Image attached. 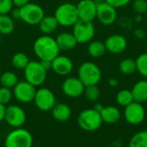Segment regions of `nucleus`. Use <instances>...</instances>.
Wrapping results in <instances>:
<instances>
[{"instance_id":"f257e3e1","label":"nucleus","mask_w":147,"mask_h":147,"mask_svg":"<svg viewBox=\"0 0 147 147\" xmlns=\"http://www.w3.org/2000/svg\"><path fill=\"white\" fill-rule=\"evenodd\" d=\"M33 49L35 55L40 60L53 61L60 52L56 40L48 35L38 37L34 42Z\"/></svg>"},{"instance_id":"f03ea898","label":"nucleus","mask_w":147,"mask_h":147,"mask_svg":"<svg viewBox=\"0 0 147 147\" xmlns=\"http://www.w3.org/2000/svg\"><path fill=\"white\" fill-rule=\"evenodd\" d=\"M78 77L85 87L97 85L102 80V70L96 63L84 62L78 69Z\"/></svg>"},{"instance_id":"7ed1b4c3","label":"nucleus","mask_w":147,"mask_h":147,"mask_svg":"<svg viewBox=\"0 0 147 147\" xmlns=\"http://www.w3.org/2000/svg\"><path fill=\"white\" fill-rule=\"evenodd\" d=\"M54 16L59 25L64 27L73 26L79 20L77 5L72 3H64L58 6L54 12Z\"/></svg>"},{"instance_id":"20e7f679","label":"nucleus","mask_w":147,"mask_h":147,"mask_svg":"<svg viewBox=\"0 0 147 147\" xmlns=\"http://www.w3.org/2000/svg\"><path fill=\"white\" fill-rule=\"evenodd\" d=\"M103 121L99 112L94 108H88L82 111L78 117V124L81 129L86 132H94L98 130Z\"/></svg>"},{"instance_id":"39448f33","label":"nucleus","mask_w":147,"mask_h":147,"mask_svg":"<svg viewBox=\"0 0 147 147\" xmlns=\"http://www.w3.org/2000/svg\"><path fill=\"white\" fill-rule=\"evenodd\" d=\"M23 74L25 81L36 88L45 82L47 71L43 68L40 61H29L23 69Z\"/></svg>"},{"instance_id":"423d86ee","label":"nucleus","mask_w":147,"mask_h":147,"mask_svg":"<svg viewBox=\"0 0 147 147\" xmlns=\"http://www.w3.org/2000/svg\"><path fill=\"white\" fill-rule=\"evenodd\" d=\"M32 134L26 129L18 127L11 131L4 141L5 147H32Z\"/></svg>"},{"instance_id":"0eeeda50","label":"nucleus","mask_w":147,"mask_h":147,"mask_svg":"<svg viewBox=\"0 0 147 147\" xmlns=\"http://www.w3.org/2000/svg\"><path fill=\"white\" fill-rule=\"evenodd\" d=\"M72 28V34L79 44L90 42L93 40L96 34V29L93 22L78 20Z\"/></svg>"},{"instance_id":"6e6552de","label":"nucleus","mask_w":147,"mask_h":147,"mask_svg":"<svg viewBox=\"0 0 147 147\" xmlns=\"http://www.w3.org/2000/svg\"><path fill=\"white\" fill-rule=\"evenodd\" d=\"M20 19L29 25H38L45 16L44 10L36 3H28L19 8Z\"/></svg>"},{"instance_id":"1a4fd4ad","label":"nucleus","mask_w":147,"mask_h":147,"mask_svg":"<svg viewBox=\"0 0 147 147\" xmlns=\"http://www.w3.org/2000/svg\"><path fill=\"white\" fill-rule=\"evenodd\" d=\"M33 101L34 102L36 107L43 112L51 111L57 103L54 94L47 88L37 89Z\"/></svg>"},{"instance_id":"9d476101","label":"nucleus","mask_w":147,"mask_h":147,"mask_svg":"<svg viewBox=\"0 0 147 147\" xmlns=\"http://www.w3.org/2000/svg\"><path fill=\"white\" fill-rule=\"evenodd\" d=\"M146 117V110L142 103L133 101L124 107V118L126 121L133 126L141 124Z\"/></svg>"},{"instance_id":"9b49d317","label":"nucleus","mask_w":147,"mask_h":147,"mask_svg":"<svg viewBox=\"0 0 147 147\" xmlns=\"http://www.w3.org/2000/svg\"><path fill=\"white\" fill-rule=\"evenodd\" d=\"M3 120H5L9 126L18 128L22 127L25 124L27 120V115L25 111L21 107L10 105L5 108Z\"/></svg>"},{"instance_id":"f8f14e48","label":"nucleus","mask_w":147,"mask_h":147,"mask_svg":"<svg viewBox=\"0 0 147 147\" xmlns=\"http://www.w3.org/2000/svg\"><path fill=\"white\" fill-rule=\"evenodd\" d=\"M14 97L22 103H29L34 101L36 93L34 86L26 81H18L13 88Z\"/></svg>"},{"instance_id":"ddd939ff","label":"nucleus","mask_w":147,"mask_h":147,"mask_svg":"<svg viewBox=\"0 0 147 147\" xmlns=\"http://www.w3.org/2000/svg\"><path fill=\"white\" fill-rule=\"evenodd\" d=\"M96 19L105 26L112 25L117 19V9L105 1L97 3Z\"/></svg>"},{"instance_id":"4468645a","label":"nucleus","mask_w":147,"mask_h":147,"mask_svg":"<svg viewBox=\"0 0 147 147\" xmlns=\"http://www.w3.org/2000/svg\"><path fill=\"white\" fill-rule=\"evenodd\" d=\"M62 91L65 95L70 98H78L84 94L85 86L79 80L78 77H68L66 78L61 86Z\"/></svg>"},{"instance_id":"2eb2a0df","label":"nucleus","mask_w":147,"mask_h":147,"mask_svg":"<svg viewBox=\"0 0 147 147\" xmlns=\"http://www.w3.org/2000/svg\"><path fill=\"white\" fill-rule=\"evenodd\" d=\"M76 5L79 20L93 22L96 18L97 3L94 0H80Z\"/></svg>"},{"instance_id":"dca6fc26","label":"nucleus","mask_w":147,"mask_h":147,"mask_svg":"<svg viewBox=\"0 0 147 147\" xmlns=\"http://www.w3.org/2000/svg\"><path fill=\"white\" fill-rule=\"evenodd\" d=\"M104 44L107 52L117 55L123 53L127 49L128 42L124 36L121 34H113L106 38Z\"/></svg>"},{"instance_id":"f3484780","label":"nucleus","mask_w":147,"mask_h":147,"mask_svg":"<svg viewBox=\"0 0 147 147\" xmlns=\"http://www.w3.org/2000/svg\"><path fill=\"white\" fill-rule=\"evenodd\" d=\"M73 69L72 61L65 55H59L52 61V70L61 76L68 75Z\"/></svg>"},{"instance_id":"a211bd4d","label":"nucleus","mask_w":147,"mask_h":147,"mask_svg":"<svg viewBox=\"0 0 147 147\" xmlns=\"http://www.w3.org/2000/svg\"><path fill=\"white\" fill-rule=\"evenodd\" d=\"M55 40L59 49L63 51L72 50L78 44L72 32H62L57 36Z\"/></svg>"},{"instance_id":"6ab92c4d","label":"nucleus","mask_w":147,"mask_h":147,"mask_svg":"<svg viewBox=\"0 0 147 147\" xmlns=\"http://www.w3.org/2000/svg\"><path fill=\"white\" fill-rule=\"evenodd\" d=\"M53 118L59 122L67 121L71 115L70 107L65 103H56L51 110Z\"/></svg>"},{"instance_id":"aec40b11","label":"nucleus","mask_w":147,"mask_h":147,"mask_svg":"<svg viewBox=\"0 0 147 147\" xmlns=\"http://www.w3.org/2000/svg\"><path fill=\"white\" fill-rule=\"evenodd\" d=\"M132 94L134 96V101L144 103L147 101V79H143L138 81L133 86Z\"/></svg>"},{"instance_id":"412c9836","label":"nucleus","mask_w":147,"mask_h":147,"mask_svg":"<svg viewBox=\"0 0 147 147\" xmlns=\"http://www.w3.org/2000/svg\"><path fill=\"white\" fill-rule=\"evenodd\" d=\"M102 121L107 124H115L121 119V111L119 108L114 106L103 107L102 110L100 112Z\"/></svg>"},{"instance_id":"4be33fe9","label":"nucleus","mask_w":147,"mask_h":147,"mask_svg":"<svg viewBox=\"0 0 147 147\" xmlns=\"http://www.w3.org/2000/svg\"><path fill=\"white\" fill-rule=\"evenodd\" d=\"M38 25L41 33L44 35H50L57 29L59 23L54 16H44Z\"/></svg>"},{"instance_id":"5701e85b","label":"nucleus","mask_w":147,"mask_h":147,"mask_svg":"<svg viewBox=\"0 0 147 147\" xmlns=\"http://www.w3.org/2000/svg\"><path fill=\"white\" fill-rule=\"evenodd\" d=\"M88 54L92 57V58H100L105 55L107 52L104 42L101 41H90L89 42L88 48H87Z\"/></svg>"},{"instance_id":"b1692460","label":"nucleus","mask_w":147,"mask_h":147,"mask_svg":"<svg viewBox=\"0 0 147 147\" xmlns=\"http://www.w3.org/2000/svg\"><path fill=\"white\" fill-rule=\"evenodd\" d=\"M119 71L125 75H131L137 72L136 68V62L134 59L127 57L122 59L118 65Z\"/></svg>"},{"instance_id":"393cba45","label":"nucleus","mask_w":147,"mask_h":147,"mask_svg":"<svg viewBox=\"0 0 147 147\" xmlns=\"http://www.w3.org/2000/svg\"><path fill=\"white\" fill-rule=\"evenodd\" d=\"M15 29V23L13 18L7 15H0V34L9 35Z\"/></svg>"},{"instance_id":"a878e982","label":"nucleus","mask_w":147,"mask_h":147,"mask_svg":"<svg viewBox=\"0 0 147 147\" xmlns=\"http://www.w3.org/2000/svg\"><path fill=\"white\" fill-rule=\"evenodd\" d=\"M115 99L118 105L123 107H127V105L134 101L132 91L129 89H121V91H119L116 94Z\"/></svg>"},{"instance_id":"bb28decb","label":"nucleus","mask_w":147,"mask_h":147,"mask_svg":"<svg viewBox=\"0 0 147 147\" xmlns=\"http://www.w3.org/2000/svg\"><path fill=\"white\" fill-rule=\"evenodd\" d=\"M29 62V59L28 55L22 52L16 53L11 58V64L14 68L17 69H24L28 63Z\"/></svg>"},{"instance_id":"cd10ccee","label":"nucleus","mask_w":147,"mask_h":147,"mask_svg":"<svg viewBox=\"0 0 147 147\" xmlns=\"http://www.w3.org/2000/svg\"><path fill=\"white\" fill-rule=\"evenodd\" d=\"M0 82H1L3 87L13 88L16 85V83L18 82V78L15 73L10 72V71H7V72H4L1 75Z\"/></svg>"},{"instance_id":"c85d7f7f","label":"nucleus","mask_w":147,"mask_h":147,"mask_svg":"<svg viewBox=\"0 0 147 147\" xmlns=\"http://www.w3.org/2000/svg\"><path fill=\"white\" fill-rule=\"evenodd\" d=\"M128 147H147V131L135 133L131 138Z\"/></svg>"},{"instance_id":"c756f323","label":"nucleus","mask_w":147,"mask_h":147,"mask_svg":"<svg viewBox=\"0 0 147 147\" xmlns=\"http://www.w3.org/2000/svg\"><path fill=\"white\" fill-rule=\"evenodd\" d=\"M137 72L145 79H147V53H142L135 59Z\"/></svg>"},{"instance_id":"7c9ffc66","label":"nucleus","mask_w":147,"mask_h":147,"mask_svg":"<svg viewBox=\"0 0 147 147\" xmlns=\"http://www.w3.org/2000/svg\"><path fill=\"white\" fill-rule=\"evenodd\" d=\"M84 94L85 95L86 99L90 101H96L101 95L100 88L97 87V85H91L87 86L84 88Z\"/></svg>"},{"instance_id":"2f4dec72","label":"nucleus","mask_w":147,"mask_h":147,"mask_svg":"<svg viewBox=\"0 0 147 147\" xmlns=\"http://www.w3.org/2000/svg\"><path fill=\"white\" fill-rule=\"evenodd\" d=\"M132 9L138 15L146 14L147 11V0H133Z\"/></svg>"},{"instance_id":"473e14b6","label":"nucleus","mask_w":147,"mask_h":147,"mask_svg":"<svg viewBox=\"0 0 147 147\" xmlns=\"http://www.w3.org/2000/svg\"><path fill=\"white\" fill-rule=\"evenodd\" d=\"M13 96V92L11 91L10 88H5V87H1L0 88V103L6 106L7 104L9 103Z\"/></svg>"},{"instance_id":"72a5a7b5","label":"nucleus","mask_w":147,"mask_h":147,"mask_svg":"<svg viewBox=\"0 0 147 147\" xmlns=\"http://www.w3.org/2000/svg\"><path fill=\"white\" fill-rule=\"evenodd\" d=\"M12 0H0V15H7L13 9Z\"/></svg>"},{"instance_id":"f704fd0d","label":"nucleus","mask_w":147,"mask_h":147,"mask_svg":"<svg viewBox=\"0 0 147 147\" xmlns=\"http://www.w3.org/2000/svg\"><path fill=\"white\" fill-rule=\"evenodd\" d=\"M108 3L114 6L116 9L123 8L132 2V0H105Z\"/></svg>"},{"instance_id":"c9c22d12","label":"nucleus","mask_w":147,"mask_h":147,"mask_svg":"<svg viewBox=\"0 0 147 147\" xmlns=\"http://www.w3.org/2000/svg\"><path fill=\"white\" fill-rule=\"evenodd\" d=\"M40 62L41 65L43 66V68L47 71L52 69V61H50V60H40Z\"/></svg>"},{"instance_id":"e433bc0d","label":"nucleus","mask_w":147,"mask_h":147,"mask_svg":"<svg viewBox=\"0 0 147 147\" xmlns=\"http://www.w3.org/2000/svg\"><path fill=\"white\" fill-rule=\"evenodd\" d=\"M14 6L17 7V8H21L22 6H24L25 4L29 3V0H12Z\"/></svg>"},{"instance_id":"4c0bfd02","label":"nucleus","mask_w":147,"mask_h":147,"mask_svg":"<svg viewBox=\"0 0 147 147\" xmlns=\"http://www.w3.org/2000/svg\"><path fill=\"white\" fill-rule=\"evenodd\" d=\"M10 12H11V17H12V18H14V19H20V11H19V8L15 9L14 10H13V9H12V10H11Z\"/></svg>"},{"instance_id":"58836bf2","label":"nucleus","mask_w":147,"mask_h":147,"mask_svg":"<svg viewBox=\"0 0 147 147\" xmlns=\"http://www.w3.org/2000/svg\"><path fill=\"white\" fill-rule=\"evenodd\" d=\"M5 108H6V106H4V105L0 103V122H2L4 120Z\"/></svg>"},{"instance_id":"ea45409f","label":"nucleus","mask_w":147,"mask_h":147,"mask_svg":"<svg viewBox=\"0 0 147 147\" xmlns=\"http://www.w3.org/2000/svg\"><path fill=\"white\" fill-rule=\"evenodd\" d=\"M118 84H119V81H118L117 79H115V78H110V79H109V85L110 87L115 88V87L118 86Z\"/></svg>"},{"instance_id":"a19ab883","label":"nucleus","mask_w":147,"mask_h":147,"mask_svg":"<svg viewBox=\"0 0 147 147\" xmlns=\"http://www.w3.org/2000/svg\"><path fill=\"white\" fill-rule=\"evenodd\" d=\"M134 35H135V36L138 37V38H143V37L146 36L145 32H144L142 29H136V30L134 31Z\"/></svg>"},{"instance_id":"79ce46f5","label":"nucleus","mask_w":147,"mask_h":147,"mask_svg":"<svg viewBox=\"0 0 147 147\" xmlns=\"http://www.w3.org/2000/svg\"><path fill=\"white\" fill-rule=\"evenodd\" d=\"M95 110H96L97 112H101L102 110V108H103V106L102 105V104H99V103H97V104H96L95 106H94V107H93Z\"/></svg>"},{"instance_id":"37998d69","label":"nucleus","mask_w":147,"mask_h":147,"mask_svg":"<svg viewBox=\"0 0 147 147\" xmlns=\"http://www.w3.org/2000/svg\"><path fill=\"white\" fill-rule=\"evenodd\" d=\"M95 2H96V3H100V2H103V1H105V0H94Z\"/></svg>"},{"instance_id":"c03bdc74","label":"nucleus","mask_w":147,"mask_h":147,"mask_svg":"<svg viewBox=\"0 0 147 147\" xmlns=\"http://www.w3.org/2000/svg\"><path fill=\"white\" fill-rule=\"evenodd\" d=\"M1 41H2V35L0 34V43H1Z\"/></svg>"},{"instance_id":"a18cd8bd","label":"nucleus","mask_w":147,"mask_h":147,"mask_svg":"<svg viewBox=\"0 0 147 147\" xmlns=\"http://www.w3.org/2000/svg\"><path fill=\"white\" fill-rule=\"evenodd\" d=\"M146 18H147V11H146Z\"/></svg>"},{"instance_id":"49530a36","label":"nucleus","mask_w":147,"mask_h":147,"mask_svg":"<svg viewBox=\"0 0 147 147\" xmlns=\"http://www.w3.org/2000/svg\"><path fill=\"white\" fill-rule=\"evenodd\" d=\"M1 75H2V74H1V72H0V77H1Z\"/></svg>"},{"instance_id":"de8ad7c7","label":"nucleus","mask_w":147,"mask_h":147,"mask_svg":"<svg viewBox=\"0 0 147 147\" xmlns=\"http://www.w3.org/2000/svg\"><path fill=\"white\" fill-rule=\"evenodd\" d=\"M0 137H1V133H0Z\"/></svg>"}]
</instances>
